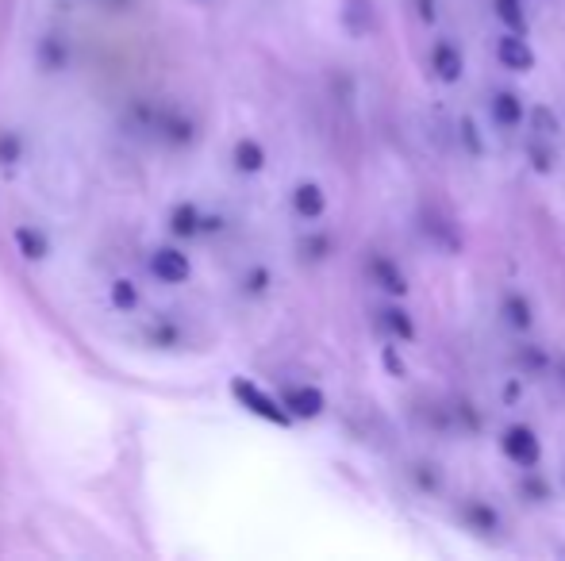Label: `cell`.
Here are the masks:
<instances>
[{"label": "cell", "instance_id": "6da1fadb", "mask_svg": "<svg viewBox=\"0 0 565 561\" xmlns=\"http://www.w3.org/2000/svg\"><path fill=\"white\" fill-rule=\"evenodd\" d=\"M231 396H235L250 415L266 419V423H273V427H289V423H293V415L285 412V404H281V400H273L270 392L258 389V385H254V381H246V377H235V381H231Z\"/></svg>", "mask_w": 565, "mask_h": 561}, {"label": "cell", "instance_id": "7a4b0ae2", "mask_svg": "<svg viewBox=\"0 0 565 561\" xmlns=\"http://www.w3.org/2000/svg\"><path fill=\"white\" fill-rule=\"evenodd\" d=\"M500 450H504V458H512V462L523 465V469H535V465L542 462L539 435H535L531 427H523V423H512V427L500 435Z\"/></svg>", "mask_w": 565, "mask_h": 561}, {"label": "cell", "instance_id": "3957f363", "mask_svg": "<svg viewBox=\"0 0 565 561\" xmlns=\"http://www.w3.org/2000/svg\"><path fill=\"white\" fill-rule=\"evenodd\" d=\"M496 62L504 70H516V74H531L535 70V50L527 47V39L519 31H508L504 39H496Z\"/></svg>", "mask_w": 565, "mask_h": 561}, {"label": "cell", "instance_id": "277c9868", "mask_svg": "<svg viewBox=\"0 0 565 561\" xmlns=\"http://www.w3.org/2000/svg\"><path fill=\"white\" fill-rule=\"evenodd\" d=\"M431 70H435V77H439V81H446V85L462 81V74H466L462 47H458V43H450V39H439V43H435V50H431Z\"/></svg>", "mask_w": 565, "mask_h": 561}, {"label": "cell", "instance_id": "5b68a950", "mask_svg": "<svg viewBox=\"0 0 565 561\" xmlns=\"http://www.w3.org/2000/svg\"><path fill=\"white\" fill-rule=\"evenodd\" d=\"M150 273L158 277V281H166V285H181V281H189V258L181 254V250H154V258H150Z\"/></svg>", "mask_w": 565, "mask_h": 561}, {"label": "cell", "instance_id": "8992f818", "mask_svg": "<svg viewBox=\"0 0 565 561\" xmlns=\"http://www.w3.org/2000/svg\"><path fill=\"white\" fill-rule=\"evenodd\" d=\"M281 404H285V412L296 415V419H316V415L327 408V400H323L320 389H312V385H296L281 396Z\"/></svg>", "mask_w": 565, "mask_h": 561}, {"label": "cell", "instance_id": "52a82bcc", "mask_svg": "<svg viewBox=\"0 0 565 561\" xmlns=\"http://www.w3.org/2000/svg\"><path fill=\"white\" fill-rule=\"evenodd\" d=\"M293 212L300 220H320L327 212V193H323L316 181H304L293 189Z\"/></svg>", "mask_w": 565, "mask_h": 561}, {"label": "cell", "instance_id": "ba28073f", "mask_svg": "<svg viewBox=\"0 0 565 561\" xmlns=\"http://www.w3.org/2000/svg\"><path fill=\"white\" fill-rule=\"evenodd\" d=\"M369 273H373V281L385 289V293L393 296H408V277L400 273V266H396L393 258H369Z\"/></svg>", "mask_w": 565, "mask_h": 561}, {"label": "cell", "instance_id": "9c48e42d", "mask_svg": "<svg viewBox=\"0 0 565 561\" xmlns=\"http://www.w3.org/2000/svg\"><path fill=\"white\" fill-rule=\"evenodd\" d=\"M523 116H527V112H523L519 93H508V89H504V93L492 97V120H496V127H508V131H512V127L523 123Z\"/></svg>", "mask_w": 565, "mask_h": 561}, {"label": "cell", "instance_id": "30bf717a", "mask_svg": "<svg viewBox=\"0 0 565 561\" xmlns=\"http://www.w3.org/2000/svg\"><path fill=\"white\" fill-rule=\"evenodd\" d=\"M462 515H466V523L473 531H481V535H492L496 527H500V512L485 504V500H466L462 504Z\"/></svg>", "mask_w": 565, "mask_h": 561}, {"label": "cell", "instance_id": "8fae6325", "mask_svg": "<svg viewBox=\"0 0 565 561\" xmlns=\"http://www.w3.org/2000/svg\"><path fill=\"white\" fill-rule=\"evenodd\" d=\"M504 323H508V327H516V331H531V323H535V312H531L527 296H519V293L504 296Z\"/></svg>", "mask_w": 565, "mask_h": 561}, {"label": "cell", "instance_id": "7c38bea8", "mask_svg": "<svg viewBox=\"0 0 565 561\" xmlns=\"http://www.w3.org/2000/svg\"><path fill=\"white\" fill-rule=\"evenodd\" d=\"M262 166H266V150L258 147L254 139H243V143H235V170L258 173Z\"/></svg>", "mask_w": 565, "mask_h": 561}, {"label": "cell", "instance_id": "4fadbf2b", "mask_svg": "<svg viewBox=\"0 0 565 561\" xmlns=\"http://www.w3.org/2000/svg\"><path fill=\"white\" fill-rule=\"evenodd\" d=\"M531 131L539 135V139H550V135H558L562 131V123H558V112L550 108V104H539V108H531Z\"/></svg>", "mask_w": 565, "mask_h": 561}, {"label": "cell", "instance_id": "5bb4252c", "mask_svg": "<svg viewBox=\"0 0 565 561\" xmlns=\"http://www.w3.org/2000/svg\"><path fill=\"white\" fill-rule=\"evenodd\" d=\"M385 327L393 331L396 339L416 342V323H412V316H408L404 308H385Z\"/></svg>", "mask_w": 565, "mask_h": 561}, {"label": "cell", "instance_id": "9a60e30c", "mask_svg": "<svg viewBox=\"0 0 565 561\" xmlns=\"http://www.w3.org/2000/svg\"><path fill=\"white\" fill-rule=\"evenodd\" d=\"M200 231H204V227H200L197 208H189V204H185V208H177V212H173V235L189 239V235H200Z\"/></svg>", "mask_w": 565, "mask_h": 561}, {"label": "cell", "instance_id": "2e32d148", "mask_svg": "<svg viewBox=\"0 0 565 561\" xmlns=\"http://www.w3.org/2000/svg\"><path fill=\"white\" fill-rule=\"evenodd\" d=\"M496 16L504 20V24L512 27V31H527V16H523V0H496Z\"/></svg>", "mask_w": 565, "mask_h": 561}, {"label": "cell", "instance_id": "e0dca14e", "mask_svg": "<svg viewBox=\"0 0 565 561\" xmlns=\"http://www.w3.org/2000/svg\"><path fill=\"white\" fill-rule=\"evenodd\" d=\"M516 362L527 369V373H542V369L550 366V354H546L542 346H519V350H516Z\"/></svg>", "mask_w": 565, "mask_h": 561}, {"label": "cell", "instance_id": "ac0fdd59", "mask_svg": "<svg viewBox=\"0 0 565 561\" xmlns=\"http://www.w3.org/2000/svg\"><path fill=\"white\" fill-rule=\"evenodd\" d=\"M458 127H462V143H466V150L473 154V158H481V154H485V139H481V131H477L473 116H462Z\"/></svg>", "mask_w": 565, "mask_h": 561}, {"label": "cell", "instance_id": "d6986e66", "mask_svg": "<svg viewBox=\"0 0 565 561\" xmlns=\"http://www.w3.org/2000/svg\"><path fill=\"white\" fill-rule=\"evenodd\" d=\"M112 304L123 308V312H127V308H135V304H139L135 285H131V281H116V285H112Z\"/></svg>", "mask_w": 565, "mask_h": 561}, {"label": "cell", "instance_id": "ffe728a7", "mask_svg": "<svg viewBox=\"0 0 565 561\" xmlns=\"http://www.w3.org/2000/svg\"><path fill=\"white\" fill-rule=\"evenodd\" d=\"M523 496L535 500V504H542V500H550V485L542 481L539 473H527V477H523Z\"/></svg>", "mask_w": 565, "mask_h": 561}, {"label": "cell", "instance_id": "44dd1931", "mask_svg": "<svg viewBox=\"0 0 565 561\" xmlns=\"http://www.w3.org/2000/svg\"><path fill=\"white\" fill-rule=\"evenodd\" d=\"M16 243H20V250H24V258H43V250H47V243H43L39 235H31L27 227L16 231Z\"/></svg>", "mask_w": 565, "mask_h": 561}, {"label": "cell", "instance_id": "7402d4cb", "mask_svg": "<svg viewBox=\"0 0 565 561\" xmlns=\"http://www.w3.org/2000/svg\"><path fill=\"white\" fill-rule=\"evenodd\" d=\"M381 366L389 369L396 381H404V377H408V366H404V358L396 354V346H385V350H381Z\"/></svg>", "mask_w": 565, "mask_h": 561}, {"label": "cell", "instance_id": "603a6c76", "mask_svg": "<svg viewBox=\"0 0 565 561\" xmlns=\"http://www.w3.org/2000/svg\"><path fill=\"white\" fill-rule=\"evenodd\" d=\"M527 154H531V166H535L539 173H550V170H554V154H550L546 147H531Z\"/></svg>", "mask_w": 565, "mask_h": 561}, {"label": "cell", "instance_id": "cb8c5ba5", "mask_svg": "<svg viewBox=\"0 0 565 561\" xmlns=\"http://www.w3.org/2000/svg\"><path fill=\"white\" fill-rule=\"evenodd\" d=\"M500 396H504V404H516L519 396H523V385H519V381H508V385L500 389Z\"/></svg>", "mask_w": 565, "mask_h": 561}, {"label": "cell", "instance_id": "d4e9b609", "mask_svg": "<svg viewBox=\"0 0 565 561\" xmlns=\"http://www.w3.org/2000/svg\"><path fill=\"white\" fill-rule=\"evenodd\" d=\"M419 4V20L423 24H435V0H416Z\"/></svg>", "mask_w": 565, "mask_h": 561}, {"label": "cell", "instance_id": "484cf974", "mask_svg": "<svg viewBox=\"0 0 565 561\" xmlns=\"http://www.w3.org/2000/svg\"><path fill=\"white\" fill-rule=\"evenodd\" d=\"M458 415L466 419V427H469V431H477V427H481V419L473 415V408H469V404H458Z\"/></svg>", "mask_w": 565, "mask_h": 561}, {"label": "cell", "instance_id": "4316f807", "mask_svg": "<svg viewBox=\"0 0 565 561\" xmlns=\"http://www.w3.org/2000/svg\"><path fill=\"white\" fill-rule=\"evenodd\" d=\"M308 250H312V258H323V250H331V243H327V239H312Z\"/></svg>", "mask_w": 565, "mask_h": 561}, {"label": "cell", "instance_id": "83f0119b", "mask_svg": "<svg viewBox=\"0 0 565 561\" xmlns=\"http://www.w3.org/2000/svg\"><path fill=\"white\" fill-rule=\"evenodd\" d=\"M416 481H419V485H423V488H435V473H427V469H419V473H416Z\"/></svg>", "mask_w": 565, "mask_h": 561}]
</instances>
